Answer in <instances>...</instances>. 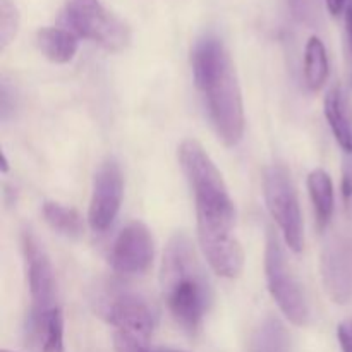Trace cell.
Wrapping results in <instances>:
<instances>
[{"instance_id":"cell-7","label":"cell","mask_w":352,"mask_h":352,"mask_svg":"<svg viewBox=\"0 0 352 352\" xmlns=\"http://www.w3.org/2000/svg\"><path fill=\"white\" fill-rule=\"evenodd\" d=\"M263 196L268 213L277 222L289 250L301 253L305 248L302 215L294 181L284 165L274 164L265 168Z\"/></svg>"},{"instance_id":"cell-3","label":"cell","mask_w":352,"mask_h":352,"mask_svg":"<svg viewBox=\"0 0 352 352\" xmlns=\"http://www.w3.org/2000/svg\"><path fill=\"white\" fill-rule=\"evenodd\" d=\"M160 285L172 318L186 332L196 333L212 305V287L186 232H175L165 246Z\"/></svg>"},{"instance_id":"cell-21","label":"cell","mask_w":352,"mask_h":352,"mask_svg":"<svg viewBox=\"0 0 352 352\" xmlns=\"http://www.w3.org/2000/svg\"><path fill=\"white\" fill-rule=\"evenodd\" d=\"M113 347H116V352H151L148 347V339H143L136 333L124 332V330H116Z\"/></svg>"},{"instance_id":"cell-24","label":"cell","mask_w":352,"mask_h":352,"mask_svg":"<svg viewBox=\"0 0 352 352\" xmlns=\"http://www.w3.org/2000/svg\"><path fill=\"white\" fill-rule=\"evenodd\" d=\"M342 198L346 205L349 206L352 201V168L347 167L342 175Z\"/></svg>"},{"instance_id":"cell-8","label":"cell","mask_w":352,"mask_h":352,"mask_svg":"<svg viewBox=\"0 0 352 352\" xmlns=\"http://www.w3.org/2000/svg\"><path fill=\"white\" fill-rule=\"evenodd\" d=\"M124 196V179L119 164L112 158L103 162L93 179L88 222L93 232H105L119 215Z\"/></svg>"},{"instance_id":"cell-20","label":"cell","mask_w":352,"mask_h":352,"mask_svg":"<svg viewBox=\"0 0 352 352\" xmlns=\"http://www.w3.org/2000/svg\"><path fill=\"white\" fill-rule=\"evenodd\" d=\"M289 9H291L292 16L305 23L306 26L315 28L322 19V12H320V0H287Z\"/></svg>"},{"instance_id":"cell-16","label":"cell","mask_w":352,"mask_h":352,"mask_svg":"<svg viewBox=\"0 0 352 352\" xmlns=\"http://www.w3.org/2000/svg\"><path fill=\"white\" fill-rule=\"evenodd\" d=\"M330 74L329 55L323 41L318 36H311L305 50V81L311 91H318L325 86Z\"/></svg>"},{"instance_id":"cell-5","label":"cell","mask_w":352,"mask_h":352,"mask_svg":"<svg viewBox=\"0 0 352 352\" xmlns=\"http://www.w3.org/2000/svg\"><path fill=\"white\" fill-rule=\"evenodd\" d=\"M265 277L270 296L285 318L296 327H306L311 318L308 299L301 282L296 277L285 251L274 230H268L265 246Z\"/></svg>"},{"instance_id":"cell-26","label":"cell","mask_w":352,"mask_h":352,"mask_svg":"<svg viewBox=\"0 0 352 352\" xmlns=\"http://www.w3.org/2000/svg\"><path fill=\"white\" fill-rule=\"evenodd\" d=\"M346 2L347 0H325L327 9H329V12L332 14L333 17H339L340 14L344 12V9H347Z\"/></svg>"},{"instance_id":"cell-18","label":"cell","mask_w":352,"mask_h":352,"mask_svg":"<svg viewBox=\"0 0 352 352\" xmlns=\"http://www.w3.org/2000/svg\"><path fill=\"white\" fill-rule=\"evenodd\" d=\"M285 346L287 333L277 320H267L253 339L254 352H284Z\"/></svg>"},{"instance_id":"cell-19","label":"cell","mask_w":352,"mask_h":352,"mask_svg":"<svg viewBox=\"0 0 352 352\" xmlns=\"http://www.w3.org/2000/svg\"><path fill=\"white\" fill-rule=\"evenodd\" d=\"M19 30V10L12 0H0V48L6 50Z\"/></svg>"},{"instance_id":"cell-12","label":"cell","mask_w":352,"mask_h":352,"mask_svg":"<svg viewBox=\"0 0 352 352\" xmlns=\"http://www.w3.org/2000/svg\"><path fill=\"white\" fill-rule=\"evenodd\" d=\"M28 337L40 352H64V315L58 306L43 315L30 316Z\"/></svg>"},{"instance_id":"cell-23","label":"cell","mask_w":352,"mask_h":352,"mask_svg":"<svg viewBox=\"0 0 352 352\" xmlns=\"http://www.w3.org/2000/svg\"><path fill=\"white\" fill-rule=\"evenodd\" d=\"M337 337L342 352H352V320L339 323L337 327Z\"/></svg>"},{"instance_id":"cell-10","label":"cell","mask_w":352,"mask_h":352,"mask_svg":"<svg viewBox=\"0 0 352 352\" xmlns=\"http://www.w3.org/2000/svg\"><path fill=\"white\" fill-rule=\"evenodd\" d=\"M155 243L150 229L140 220L127 223L116 237L109 261L113 272L124 277L143 275L153 263Z\"/></svg>"},{"instance_id":"cell-13","label":"cell","mask_w":352,"mask_h":352,"mask_svg":"<svg viewBox=\"0 0 352 352\" xmlns=\"http://www.w3.org/2000/svg\"><path fill=\"white\" fill-rule=\"evenodd\" d=\"M34 43L38 50L54 64H69L78 54V36L71 30L47 26L34 34Z\"/></svg>"},{"instance_id":"cell-29","label":"cell","mask_w":352,"mask_h":352,"mask_svg":"<svg viewBox=\"0 0 352 352\" xmlns=\"http://www.w3.org/2000/svg\"><path fill=\"white\" fill-rule=\"evenodd\" d=\"M2 352H12V351H7V349H3Z\"/></svg>"},{"instance_id":"cell-25","label":"cell","mask_w":352,"mask_h":352,"mask_svg":"<svg viewBox=\"0 0 352 352\" xmlns=\"http://www.w3.org/2000/svg\"><path fill=\"white\" fill-rule=\"evenodd\" d=\"M346 38H347V50H349L351 78H352V7L351 6H347L346 9Z\"/></svg>"},{"instance_id":"cell-11","label":"cell","mask_w":352,"mask_h":352,"mask_svg":"<svg viewBox=\"0 0 352 352\" xmlns=\"http://www.w3.org/2000/svg\"><path fill=\"white\" fill-rule=\"evenodd\" d=\"M23 254L26 263L28 287L31 296V313L43 315L55 308V277L50 256L33 232H23Z\"/></svg>"},{"instance_id":"cell-17","label":"cell","mask_w":352,"mask_h":352,"mask_svg":"<svg viewBox=\"0 0 352 352\" xmlns=\"http://www.w3.org/2000/svg\"><path fill=\"white\" fill-rule=\"evenodd\" d=\"M43 219L60 236L78 239L85 232L81 215L72 206H65L57 201H47L43 205Z\"/></svg>"},{"instance_id":"cell-14","label":"cell","mask_w":352,"mask_h":352,"mask_svg":"<svg viewBox=\"0 0 352 352\" xmlns=\"http://www.w3.org/2000/svg\"><path fill=\"white\" fill-rule=\"evenodd\" d=\"M323 112L327 122L336 136L337 143L346 153H352V124L347 100L339 86L329 89L323 100Z\"/></svg>"},{"instance_id":"cell-4","label":"cell","mask_w":352,"mask_h":352,"mask_svg":"<svg viewBox=\"0 0 352 352\" xmlns=\"http://www.w3.org/2000/svg\"><path fill=\"white\" fill-rule=\"evenodd\" d=\"M93 311L116 330L150 339L155 329L153 306L140 292L120 282L107 280L96 285L91 296Z\"/></svg>"},{"instance_id":"cell-22","label":"cell","mask_w":352,"mask_h":352,"mask_svg":"<svg viewBox=\"0 0 352 352\" xmlns=\"http://www.w3.org/2000/svg\"><path fill=\"white\" fill-rule=\"evenodd\" d=\"M14 107H16L14 89L10 88L9 82L3 79L2 86H0V117H2V120L9 119L10 113L14 112Z\"/></svg>"},{"instance_id":"cell-28","label":"cell","mask_w":352,"mask_h":352,"mask_svg":"<svg viewBox=\"0 0 352 352\" xmlns=\"http://www.w3.org/2000/svg\"><path fill=\"white\" fill-rule=\"evenodd\" d=\"M155 352H184V351H177V349H158Z\"/></svg>"},{"instance_id":"cell-1","label":"cell","mask_w":352,"mask_h":352,"mask_svg":"<svg viewBox=\"0 0 352 352\" xmlns=\"http://www.w3.org/2000/svg\"><path fill=\"white\" fill-rule=\"evenodd\" d=\"M177 155L195 195L198 243L203 256L220 277H239L244 268V250L234 234L236 208L222 174L199 141L184 140L179 144Z\"/></svg>"},{"instance_id":"cell-9","label":"cell","mask_w":352,"mask_h":352,"mask_svg":"<svg viewBox=\"0 0 352 352\" xmlns=\"http://www.w3.org/2000/svg\"><path fill=\"white\" fill-rule=\"evenodd\" d=\"M323 287L337 305L352 299V232H337L325 243L320 258Z\"/></svg>"},{"instance_id":"cell-27","label":"cell","mask_w":352,"mask_h":352,"mask_svg":"<svg viewBox=\"0 0 352 352\" xmlns=\"http://www.w3.org/2000/svg\"><path fill=\"white\" fill-rule=\"evenodd\" d=\"M7 170H9V162H7L6 153H3L2 155V174H7Z\"/></svg>"},{"instance_id":"cell-30","label":"cell","mask_w":352,"mask_h":352,"mask_svg":"<svg viewBox=\"0 0 352 352\" xmlns=\"http://www.w3.org/2000/svg\"><path fill=\"white\" fill-rule=\"evenodd\" d=\"M349 6H351V7H352V0H351V3H349Z\"/></svg>"},{"instance_id":"cell-2","label":"cell","mask_w":352,"mask_h":352,"mask_svg":"<svg viewBox=\"0 0 352 352\" xmlns=\"http://www.w3.org/2000/svg\"><path fill=\"white\" fill-rule=\"evenodd\" d=\"M192 78L205 100L217 136L226 146H236L244 136V103L232 58L222 38L206 33L191 52Z\"/></svg>"},{"instance_id":"cell-6","label":"cell","mask_w":352,"mask_h":352,"mask_svg":"<svg viewBox=\"0 0 352 352\" xmlns=\"http://www.w3.org/2000/svg\"><path fill=\"white\" fill-rule=\"evenodd\" d=\"M64 19L76 36L95 41L109 52H122L131 43V28L126 21L100 0H65Z\"/></svg>"},{"instance_id":"cell-15","label":"cell","mask_w":352,"mask_h":352,"mask_svg":"<svg viewBox=\"0 0 352 352\" xmlns=\"http://www.w3.org/2000/svg\"><path fill=\"white\" fill-rule=\"evenodd\" d=\"M308 191L315 210L316 226L320 230H325L332 220L336 198H333L332 177L323 168H316L308 175Z\"/></svg>"}]
</instances>
